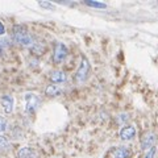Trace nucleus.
Masks as SVG:
<instances>
[{
    "mask_svg": "<svg viewBox=\"0 0 158 158\" xmlns=\"http://www.w3.org/2000/svg\"><path fill=\"white\" fill-rule=\"evenodd\" d=\"M131 157H132V150L128 146L116 148L112 152V158H131Z\"/></svg>",
    "mask_w": 158,
    "mask_h": 158,
    "instance_id": "1a4fd4ad",
    "label": "nucleus"
},
{
    "mask_svg": "<svg viewBox=\"0 0 158 158\" xmlns=\"http://www.w3.org/2000/svg\"><path fill=\"white\" fill-rule=\"evenodd\" d=\"M157 142V135L154 132H146L141 138V149L142 150H150L152 148L156 146Z\"/></svg>",
    "mask_w": 158,
    "mask_h": 158,
    "instance_id": "39448f33",
    "label": "nucleus"
},
{
    "mask_svg": "<svg viewBox=\"0 0 158 158\" xmlns=\"http://www.w3.org/2000/svg\"><path fill=\"white\" fill-rule=\"evenodd\" d=\"M13 41L20 46H32L34 45L33 37L31 36L25 28L23 25H16L13 29Z\"/></svg>",
    "mask_w": 158,
    "mask_h": 158,
    "instance_id": "f257e3e1",
    "label": "nucleus"
},
{
    "mask_svg": "<svg viewBox=\"0 0 158 158\" xmlns=\"http://www.w3.org/2000/svg\"><path fill=\"white\" fill-rule=\"evenodd\" d=\"M11 144H9V140L3 135V133H0V150H8Z\"/></svg>",
    "mask_w": 158,
    "mask_h": 158,
    "instance_id": "f8f14e48",
    "label": "nucleus"
},
{
    "mask_svg": "<svg viewBox=\"0 0 158 158\" xmlns=\"http://www.w3.org/2000/svg\"><path fill=\"white\" fill-rule=\"evenodd\" d=\"M128 115L127 113H121V115H118L117 116V123L118 124H123V123H125V121H128Z\"/></svg>",
    "mask_w": 158,
    "mask_h": 158,
    "instance_id": "dca6fc26",
    "label": "nucleus"
},
{
    "mask_svg": "<svg viewBox=\"0 0 158 158\" xmlns=\"http://www.w3.org/2000/svg\"><path fill=\"white\" fill-rule=\"evenodd\" d=\"M0 102H2V107L6 113H12L13 110H15V98L11 96V95H3L2 99H0Z\"/></svg>",
    "mask_w": 158,
    "mask_h": 158,
    "instance_id": "0eeeda50",
    "label": "nucleus"
},
{
    "mask_svg": "<svg viewBox=\"0 0 158 158\" xmlns=\"http://www.w3.org/2000/svg\"><path fill=\"white\" fill-rule=\"evenodd\" d=\"M4 49H6V44H4V41L0 40V56L4 53Z\"/></svg>",
    "mask_w": 158,
    "mask_h": 158,
    "instance_id": "6ab92c4d",
    "label": "nucleus"
},
{
    "mask_svg": "<svg viewBox=\"0 0 158 158\" xmlns=\"http://www.w3.org/2000/svg\"><path fill=\"white\" fill-rule=\"evenodd\" d=\"M67 54H69V50L65 44L57 42L53 50V61L56 63H61L67 58Z\"/></svg>",
    "mask_w": 158,
    "mask_h": 158,
    "instance_id": "20e7f679",
    "label": "nucleus"
},
{
    "mask_svg": "<svg viewBox=\"0 0 158 158\" xmlns=\"http://www.w3.org/2000/svg\"><path fill=\"white\" fill-rule=\"evenodd\" d=\"M7 129H8V123H7V120L4 117L0 116V133H4Z\"/></svg>",
    "mask_w": 158,
    "mask_h": 158,
    "instance_id": "4468645a",
    "label": "nucleus"
},
{
    "mask_svg": "<svg viewBox=\"0 0 158 158\" xmlns=\"http://www.w3.org/2000/svg\"><path fill=\"white\" fill-rule=\"evenodd\" d=\"M24 100H25V111L28 113H34L40 106V96L37 94L27 92L24 95Z\"/></svg>",
    "mask_w": 158,
    "mask_h": 158,
    "instance_id": "7ed1b4c3",
    "label": "nucleus"
},
{
    "mask_svg": "<svg viewBox=\"0 0 158 158\" xmlns=\"http://www.w3.org/2000/svg\"><path fill=\"white\" fill-rule=\"evenodd\" d=\"M59 94H61V87L57 85H53V83L46 86V88H45V95L48 98H54V96L59 95Z\"/></svg>",
    "mask_w": 158,
    "mask_h": 158,
    "instance_id": "9b49d317",
    "label": "nucleus"
},
{
    "mask_svg": "<svg viewBox=\"0 0 158 158\" xmlns=\"http://www.w3.org/2000/svg\"><path fill=\"white\" fill-rule=\"evenodd\" d=\"M6 33H7V29H6V27H4V24L0 21V36H4Z\"/></svg>",
    "mask_w": 158,
    "mask_h": 158,
    "instance_id": "a211bd4d",
    "label": "nucleus"
},
{
    "mask_svg": "<svg viewBox=\"0 0 158 158\" xmlns=\"http://www.w3.org/2000/svg\"><path fill=\"white\" fill-rule=\"evenodd\" d=\"M49 78H50V82L53 83V85H59V83H65L67 81V75L65 71L62 70H54L50 73V75H49Z\"/></svg>",
    "mask_w": 158,
    "mask_h": 158,
    "instance_id": "6e6552de",
    "label": "nucleus"
},
{
    "mask_svg": "<svg viewBox=\"0 0 158 158\" xmlns=\"http://www.w3.org/2000/svg\"><path fill=\"white\" fill-rule=\"evenodd\" d=\"M85 4H86V6H88V7H92V8H106V7H107L104 3H100V2H92V0H86Z\"/></svg>",
    "mask_w": 158,
    "mask_h": 158,
    "instance_id": "ddd939ff",
    "label": "nucleus"
},
{
    "mask_svg": "<svg viewBox=\"0 0 158 158\" xmlns=\"http://www.w3.org/2000/svg\"><path fill=\"white\" fill-rule=\"evenodd\" d=\"M40 7H42L45 9H54V6H52V4L48 2H40Z\"/></svg>",
    "mask_w": 158,
    "mask_h": 158,
    "instance_id": "f3484780",
    "label": "nucleus"
},
{
    "mask_svg": "<svg viewBox=\"0 0 158 158\" xmlns=\"http://www.w3.org/2000/svg\"><path fill=\"white\" fill-rule=\"evenodd\" d=\"M156 154H157V148L154 146V148H152L150 150H148V152H146V154H145L144 158H154Z\"/></svg>",
    "mask_w": 158,
    "mask_h": 158,
    "instance_id": "2eb2a0df",
    "label": "nucleus"
},
{
    "mask_svg": "<svg viewBox=\"0 0 158 158\" xmlns=\"http://www.w3.org/2000/svg\"><path fill=\"white\" fill-rule=\"evenodd\" d=\"M118 137L123 141H131L136 137V128L133 125H124L118 132Z\"/></svg>",
    "mask_w": 158,
    "mask_h": 158,
    "instance_id": "423d86ee",
    "label": "nucleus"
},
{
    "mask_svg": "<svg viewBox=\"0 0 158 158\" xmlns=\"http://www.w3.org/2000/svg\"><path fill=\"white\" fill-rule=\"evenodd\" d=\"M19 158H37V154L32 148L29 146H23L19 149V153H17Z\"/></svg>",
    "mask_w": 158,
    "mask_h": 158,
    "instance_id": "9d476101",
    "label": "nucleus"
},
{
    "mask_svg": "<svg viewBox=\"0 0 158 158\" xmlns=\"http://www.w3.org/2000/svg\"><path fill=\"white\" fill-rule=\"evenodd\" d=\"M90 70H91V66H90V61L86 58V57H82L81 59V63L78 66V70L75 73V81L79 85L85 83L87 81L88 75H90Z\"/></svg>",
    "mask_w": 158,
    "mask_h": 158,
    "instance_id": "f03ea898",
    "label": "nucleus"
}]
</instances>
